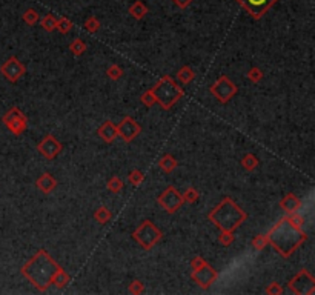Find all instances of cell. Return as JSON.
<instances>
[{
  "label": "cell",
  "instance_id": "obj_1",
  "mask_svg": "<svg viewBox=\"0 0 315 295\" xmlns=\"http://www.w3.org/2000/svg\"><path fill=\"white\" fill-rule=\"evenodd\" d=\"M60 268L62 266L50 255L48 251L39 249L36 252V255L31 257L22 266L20 272L26 280H29L31 283H33V286L37 291L45 292V291H48V288L53 285L54 277H56V274L59 272Z\"/></svg>",
  "mask_w": 315,
  "mask_h": 295
},
{
  "label": "cell",
  "instance_id": "obj_2",
  "mask_svg": "<svg viewBox=\"0 0 315 295\" xmlns=\"http://www.w3.org/2000/svg\"><path fill=\"white\" fill-rule=\"evenodd\" d=\"M266 236L269 244H272V247L283 258H289L308 240V234L303 228L294 226L288 220V217L280 219Z\"/></svg>",
  "mask_w": 315,
  "mask_h": 295
},
{
  "label": "cell",
  "instance_id": "obj_3",
  "mask_svg": "<svg viewBox=\"0 0 315 295\" xmlns=\"http://www.w3.org/2000/svg\"><path fill=\"white\" fill-rule=\"evenodd\" d=\"M209 222L214 223L215 228L220 231H229L234 232L240 225H243L248 219L246 211H243L231 197H225L222 203L215 206L208 214Z\"/></svg>",
  "mask_w": 315,
  "mask_h": 295
},
{
  "label": "cell",
  "instance_id": "obj_4",
  "mask_svg": "<svg viewBox=\"0 0 315 295\" xmlns=\"http://www.w3.org/2000/svg\"><path fill=\"white\" fill-rule=\"evenodd\" d=\"M149 89L155 97V103H159L162 106V110L165 111L171 110V108L185 96L183 88H180L169 75H163L162 79Z\"/></svg>",
  "mask_w": 315,
  "mask_h": 295
},
{
  "label": "cell",
  "instance_id": "obj_5",
  "mask_svg": "<svg viewBox=\"0 0 315 295\" xmlns=\"http://www.w3.org/2000/svg\"><path fill=\"white\" fill-rule=\"evenodd\" d=\"M191 269V278L201 289H209L218 278V272L201 255L192 257Z\"/></svg>",
  "mask_w": 315,
  "mask_h": 295
},
{
  "label": "cell",
  "instance_id": "obj_6",
  "mask_svg": "<svg viewBox=\"0 0 315 295\" xmlns=\"http://www.w3.org/2000/svg\"><path fill=\"white\" fill-rule=\"evenodd\" d=\"M132 238L143 247L145 251H151L152 247L163 238V232L151 220H143L132 232Z\"/></svg>",
  "mask_w": 315,
  "mask_h": 295
},
{
  "label": "cell",
  "instance_id": "obj_7",
  "mask_svg": "<svg viewBox=\"0 0 315 295\" xmlns=\"http://www.w3.org/2000/svg\"><path fill=\"white\" fill-rule=\"evenodd\" d=\"M2 121H3L5 128L14 135H22L28 129V117L17 106L9 108V110L3 114Z\"/></svg>",
  "mask_w": 315,
  "mask_h": 295
},
{
  "label": "cell",
  "instance_id": "obj_8",
  "mask_svg": "<svg viewBox=\"0 0 315 295\" xmlns=\"http://www.w3.org/2000/svg\"><path fill=\"white\" fill-rule=\"evenodd\" d=\"M209 92L212 94L214 99H217L220 103H228L235 94L239 92V88L235 85L228 75H220L218 79L211 85Z\"/></svg>",
  "mask_w": 315,
  "mask_h": 295
},
{
  "label": "cell",
  "instance_id": "obj_9",
  "mask_svg": "<svg viewBox=\"0 0 315 295\" xmlns=\"http://www.w3.org/2000/svg\"><path fill=\"white\" fill-rule=\"evenodd\" d=\"M288 289L295 295H312L315 292V278L308 269H302L289 280Z\"/></svg>",
  "mask_w": 315,
  "mask_h": 295
},
{
  "label": "cell",
  "instance_id": "obj_10",
  "mask_svg": "<svg viewBox=\"0 0 315 295\" xmlns=\"http://www.w3.org/2000/svg\"><path fill=\"white\" fill-rule=\"evenodd\" d=\"M157 203L162 206V209L168 214H176L185 203L183 195L177 191L176 186L169 184L168 188L157 197Z\"/></svg>",
  "mask_w": 315,
  "mask_h": 295
},
{
  "label": "cell",
  "instance_id": "obj_11",
  "mask_svg": "<svg viewBox=\"0 0 315 295\" xmlns=\"http://www.w3.org/2000/svg\"><path fill=\"white\" fill-rule=\"evenodd\" d=\"M0 74H2L5 77V80H8L9 83H17L26 74V66L17 57L12 56L2 63V66H0Z\"/></svg>",
  "mask_w": 315,
  "mask_h": 295
},
{
  "label": "cell",
  "instance_id": "obj_12",
  "mask_svg": "<svg viewBox=\"0 0 315 295\" xmlns=\"http://www.w3.org/2000/svg\"><path fill=\"white\" fill-rule=\"evenodd\" d=\"M252 19L260 20L263 15L269 11L278 0H235Z\"/></svg>",
  "mask_w": 315,
  "mask_h": 295
},
{
  "label": "cell",
  "instance_id": "obj_13",
  "mask_svg": "<svg viewBox=\"0 0 315 295\" xmlns=\"http://www.w3.org/2000/svg\"><path fill=\"white\" fill-rule=\"evenodd\" d=\"M37 151L46 160H54V159H57V155H60V152L63 151V145L53 134H48L37 143Z\"/></svg>",
  "mask_w": 315,
  "mask_h": 295
},
{
  "label": "cell",
  "instance_id": "obj_14",
  "mask_svg": "<svg viewBox=\"0 0 315 295\" xmlns=\"http://www.w3.org/2000/svg\"><path fill=\"white\" fill-rule=\"evenodd\" d=\"M117 129H119V137H122L123 142H126V143H131L132 140H135L138 134L141 132L140 123L131 116H125L122 118V121L119 123Z\"/></svg>",
  "mask_w": 315,
  "mask_h": 295
},
{
  "label": "cell",
  "instance_id": "obj_15",
  "mask_svg": "<svg viewBox=\"0 0 315 295\" xmlns=\"http://www.w3.org/2000/svg\"><path fill=\"white\" fill-rule=\"evenodd\" d=\"M97 135L102 138L105 143H114L117 140V137H119L117 125L113 120L103 121L102 125L99 126V129H97Z\"/></svg>",
  "mask_w": 315,
  "mask_h": 295
},
{
  "label": "cell",
  "instance_id": "obj_16",
  "mask_svg": "<svg viewBox=\"0 0 315 295\" xmlns=\"http://www.w3.org/2000/svg\"><path fill=\"white\" fill-rule=\"evenodd\" d=\"M36 186H37V189L45 194V195H48L51 194L56 188H57V180L53 177V174L50 173H43L37 180H36Z\"/></svg>",
  "mask_w": 315,
  "mask_h": 295
},
{
  "label": "cell",
  "instance_id": "obj_17",
  "mask_svg": "<svg viewBox=\"0 0 315 295\" xmlns=\"http://www.w3.org/2000/svg\"><path fill=\"white\" fill-rule=\"evenodd\" d=\"M278 205L286 214H294V212H298V209L302 208V200L298 198L294 192H288L280 200Z\"/></svg>",
  "mask_w": 315,
  "mask_h": 295
},
{
  "label": "cell",
  "instance_id": "obj_18",
  "mask_svg": "<svg viewBox=\"0 0 315 295\" xmlns=\"http://www.w3.org/2000/svg\"><path fill=\"white\" fill-rule=\"evenodd\" d=\"M179 166V162L177 159L174 157V155H171V154H165L160 157L159 160V168L163 171L165 174H171V173H174V171L177 169Z\"/></svg>",
  "mask_w": 315,
  "mask_h": 295
},
{
  "label": "cell",
  "instance_id": "obj_19",
  "mask_svg": "<svg viewBox=\"0 0 315 295\" xmlns=\"http://www.w3.org/2000/svg\"><path fill=\"white\" fill-rule=\"evenodd\" d=\"M128 12L132 15L135 20H141L149 12V9H148V6L143 2H141V0H135V2L129 6Z\"/></svg>",
  "mask_w": 315,
  "mask_h": 295
},
{
  "label": "cell",
  "instance_id": "obj_20",
  "mask_svg": "<svg viewBox=\"0 0 315 295\" xmlns=\"http://www.w3.org/2000/svg\"><path fill=\"white\" fill-rule=\"evenodd\" d=\"M195 77V72L194 69L189 66V65H183L179 71H177V80L182 83V85H189Z\"/></svg>",
  "mask_w": 315,
  "mask_h": 295
},
{
  "label": "cell",
  "instance_id": "obj_21",
  "mask_svg": "<svg viewBox=\"0 0 315 295\" xmlns=\"http://www.w3.org/2000/svg\"><path fill=\"white\" fill-rule=\"evenodd\" d=\"M240 165L243 166V169H246V171H254V169H257L258 168V165H260V160H258V157L255 154H252V152H248V154H245L243 155V159H242V162H240Z\"/></svg>",
  "mask_w": 315,
  "mask_h": 295
},
{
  "label": "cell",
  "instance_id": "obj_22",
  "mask_svg": "<svg viewBox=\"0 0 315 295\" xmlns=\"http://www.w3.org/2000/svg\"><path fill=\"white\" fill-rule=\"evenodd\" d=\"M69 282H71L69 274H68L65 269H63V268H60L59 272H57L56 277H54L53 285H54L56 288H59V289H63V288H66V286L69 285Z\"/></svg>",
  "mask_w": 315,
  "mask_h": 295
},
{
  "label": "cell",
  "instance_id": "obj_23",
  "mask_svg": "<svg viewBox=\"0 0 315 295\" xmlns=\"http://www.w3.org/2000/svg\"><path fill=\"white\" fill-rule=\"evenodd\" d=\"M94 219H96V222L99 225H106L109 220L113 219V212L109 211L106 206H100V208H97L96 211H94Z\"/></svg>",
  "mask_w": 315,
  "mask_h": 295
},
{
  "label": "cell",
  "instance_id": "obj_24",
  "mask_svg": "<svg viewBox=\"0 0 315 295\" xmlns=\"http://www.w3.org/2000/svg\"><path fill=\"white\" fill-rule=\"evenodd\" d=\"M69 51L75 56V57H82L86 51H88V45L82 40V39H74L69 43Z\"/></svg>",
  "mask_w": 315,
  "mask_h": 295
},
{
  "label": "cell",
  "instance_id": "obj_25",
  "mask_svg": "<svg viewBox=\"0 0 315 295\" xmlns=\"http://www.w3.org/2000/svg\"><path fill=\"white\" fill-rule=\"evenodd\" d=\"M22 19H23V22H25L28 26H34V25H37L39 20H40V14H39L34 8H28V9L23 12Z\"/></svg>",
  "mask_w": 315,
  "mask_h": 295
},
{
  "label": "cell",
  "instance_id": "obj_26",
  "mask_svg": "<svg viewBox=\"0 0 315 295\" xmlns=\"http://www.w3.org/2000/svg\"><path fill=\"white\" fill-rule=\"evenodd\" d=\"M39 23L46 33H53V31H56V28H57V19L53 14H46L43 19L39 20Z\"/></svg>",
  "mask_w": 315,
  "mask_h": 295
},
{
  "label": "cell",
  "instance_id": "obj_27",
  "mask_svg": "<svg viewBox=\"0 0 315 295\" xmlns=\"http://www.w3.org/2000/svg\"><path fill=\"white\" fill-rule=\"evenodd\" d=\"M106 188L109 189V192H113V194H119V192H122V191H123V188H125V181H123L120 177L114 176V177H111V178L108 180Z\"/></svg>",
  "mask_w": 315,
  "mask_h": 295
},
{
  "label": "cell",
  "instance_id": "obj_28",
  "mask_svg": "<svg viewBox=\"0 0 315 295\" xmlns=\"http://www.w3.org/2000/svg\"><path fill=\"white\" fill-rule=\"evenodd\" d=\"M83 26H85V29L88 31L89 34H96V33H99L102 23H100V20L97 17H94V15H89V17L85 20Z\"/></svg>",
  "mask_w": 315,
  "mask_h": 295
},
{
  "label": "cell",
  "instance_id": "obj_29",
  "mask_svg": "<svg viewBox=\"0 0 315 295\" xmlns=\"http://www.w3.org/2000/svg\"><path fill=\"white\" fill-rule=\"evenodd\" d=\"M106 75H108L111 80L117 82V80H120L122 77L125 75V71H123L117 63H111V65H109V66L106 68Z\"/></svg>",
  "mask_w": 315,
  "mask_h": 295
},
{
  "label": "cell",
  "instance_id": "obj_30",
  "mask_svg": "<svg viewBox=\"0 0 315 295\" xmlns=\"http://www.w3.org/2000/svg\"><path fill=\"white\" fill-rule=\"evenodd\" d=\"M128 181L132 186H140L141 183L145 181V174L141 173L140 169H132V171H129V174H128Z\"/></svg>",
  "mask_w": 315,
  "mask_h": 295
},
{
  "label": "cell",
  "instance_id": "obj_31",
  "mask_svg": "<svg viewBox=\"0 0 315 295\" xmlns=\"http://www.w3.org/2000/svg\"><path fill=\"white\" fill-rule=\"evenodd\" d=\"M251 244H252V247H254L255 251H263L264 247L269 244V240H267V236L266 234H258L257 237L252 238Z\"/></svg>",
  "mask_w": 315,
  "mask_h": 295
},
{
  "label": "cell",
  "instance_id": "obj_32",
  "mask_svg": "<svg viewBox=\"0 0 315 295\" xmlns=\"http://www.w3.org/2000/svg\"><path fill=\"white\" fill-rule=\"evenodd\" d=\"M72 26H74V23H72V20H69L68 17H60L59 20H57V31L60 34H68L69 31L72 29Z\"/></svg>",
  "mask_w": 315,
  "mask_h": 295
},
{
  "label": "cell",
  "instance_id": "obj_33",
  "mask_svg": "<svg viewBox=\"0 0 315 295\" xmlns=\"http://www.w3.org/2000/svg\"><path fill=\"white\" fill-rule=\"evenodd\" d=\"M246 77H248V80L252 82V83H260L263 80V77H264V72L258 66H254V68H251L248 71Z\"/></svg>",
  "mask_w": 315,
  "mask_h": 295
},
{
  "label": "cell",
  "instance_id": "obj_34",
  "mask_svg": "<svg viewBox=\"0 0 315 295\" xmlns=\"http://www.w3.org/2000/svg\"><path fill=\"white\" fill-rule=\"evenodd\" d=\"M183 200H185V203H197V201H198V198H200V194H198V191L195 189V188H192V186H191V188H188L183 194Z\"/></svg>",
  "mask_w": 315,
  "mask_h": 295
},
{
  "label": "cell",
  "instance_id": "obj_35",
  "mask_svg": "<svg viewBox=\"0 0 315 295\" xmlns=\"http://www.w3.org/2000/svg\"><path fill=\"white\" fill-rule=\"evenodd\" d=\"M235 241V236L234 232H229V231H220V236H218V243L223 244V246H231L232 243Z\"/></svg>",
  "mask_w": 315,
  "mask_h": 295
},
{
  "label": "cell",
  "instance_id": "obj_36",
  "mask_svg": "<svg viewBox=\"0 0 315 295\" xmlns=\"http://www.w3.org/2000/svg\"><path fill=\"white\" fill-rule=\"evenodd\" d=\"M128 291L134 295H140V294H143L145 292V285L143 282H140V280H132L128 286Z\"/></svg>",
  "mask_w": 315,
  "mask_h": 295
},
{
  "label": "cell",
  "instance_id": "obj_37",
  "mask_svg": "<svg viewBox=\"0 0 315 295\" xmlns=\"http://www.w3.org/2000/svg\"><path fill=\"white\" fill-rule=\"evenodd\" d=\"M140 102L143 103L146 108H151V106H154V105H155V97H154V94L151 92V89L145 91L143 94L140 96Z\"/></svg>",
  "mask_w": 315,
  "mask_h": 295
},
{
  "label": "cell",
  "instance_id": "obj_38",
  "mask_svg": "<svg viewBox=\"0 0 315 295\" xmlns=\"http://www.w3.org/2000/svg\"><path fill=\"white\" fill-rule=\"evenodd\" d=\"M283 292H285V289H283L281 285L277 283V282H272L269 286L266 288V294L267 295H278V294H283Z\"/></svg>",
  "mask_w": 315,
  "mask_h": 295
},
{
  "label": "cell",
  "instance_id": "obj_39",
  "mask_svg": "<svg viewBox=\"0 0 315 295\" xmlns=\"http://www.w3.org/2000/svg\"><path fill=\"white\" fill-rule=\"evenodd\" d=\"M192 2H194V0H172V3H174L177 8H180V9H186Z\"/></svg>",
  "mask_w": 315,
  "mask_h": 295
}]
</instances>
